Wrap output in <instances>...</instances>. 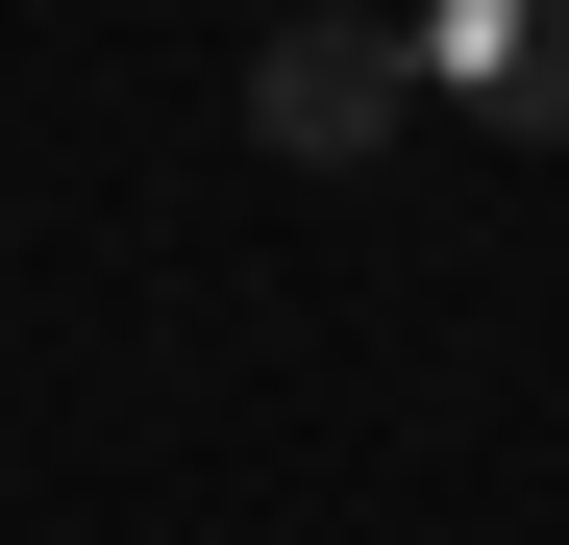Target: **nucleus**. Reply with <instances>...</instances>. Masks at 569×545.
<instances>
[{
  "instance_id": "f257e3e1",
  "label": "nucleus",
  "mask_w": 569,
  "mask_h": 545,
  "mask_svg": "<svg viewBox=\"0 0 569 545\" xmlns=\"http://www.w3.org/2000/svg\"><path fill=\"white\" fill-rule=\"evenodd\" d=\"M248 125H272V174H371V149L421 125V50L371 26V0H298L272 75H248Z\"/></svg>"
},
{
  "instance_id": "f03ea898",
  "label": "nucleus",
  "mask_w": 569,
  "mask_h": 545,
  "mask_svg": "<svg viewBox=\"0 0 569 545\" xmlns=\"http://www.w3.org/2000/svg\"><path fill=\"white\" fill-rule=\"evenodd\" d=\"M397 50H421V100H446V125L569 149V0H397Z\"/></svg>"
}]
</instances>
